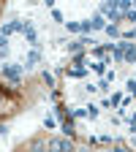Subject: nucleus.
Listing matches in <instances>:
<instances>
[{"label":"nucleus","instance_id":"5","mask_svg":"<svg viewBox=\"0 0 136 152\" xmlns=\"http://www.w3.org/2000/svg\"><path fill=\"white\" fill-rule=\"evenodd\" d=\"M109 103H112V106H117V103H123V98H120V95H112V98H109Z\"/></svg>","mask_w":136,"mask_h":152},{"label":"nucleus","instance_id":"2","mask_svg":"<svg viewBox=\"0 0 136 152\" xmlns=\"http://www.w3.org/2000/svg\"><path fill=\"white\" fill-rule=\"evenodd\" d=\"M125 44V41H123ZM125 60L128 63H136V49H133V44H125Z\"/></svg>","mask_w":136,"mask_h":152},{"label":"nucleus","instance_id":"7","mask_svg":"<svg viewBox=\"0 0 136 152\" xmlns=\"http://www.w3.org/2000/svg\"><path fill=\"white\" fill-rule=\"evenodd\" d=\"M65 25H68V30H71V33H79V25H76V22H65Z\"/></svg>","mask_w":136,"mask_h":152},{"label":"nucleus","instance_id":"6","mask_svg":"<svg viewBox=\"0 0 136 152\" xmlns=\"http://www.w3.org/2000/svg\"><path fill=\"white\" fill-rule=\"evenodd\" d=\"M87 117H90V120H95V117H98V109H93V106H90V109H87Z\"/></svg>","mask_w":136,"mask_h":152},{"label":"nucleus","instance_id":"1","mask_svg":"<svg viewBox=\"0 0 136 152\" xmlns=\"http://www.w3.org/2000/svg\"><path fill=\"white\" fill-rule=\"evenodd\" d=\"M3 76L11 82H19V68L16 65H3Z\"/></svg>","mask_w":136,"mask_h":152},{"label":"nucleus","instance_id":"4","mask_svg":"<svg viewBox=\"0 0 136 152\" xmlns=\"http://www.w3.org/2000/svg\"><path fill=\"white\" fill-rule=\"evenodd\" d=\"M104 30H106L109 35H120V30H117V27H114V25H109V27H104Z\"/></svg>","mask_w":136,"mask_h":152},{"label":"nucleus","instance_id":"3","mask_svg":"<svg viewBox=\"0 0 136 152\" xmlns=\"http://www.w3.org/2000/svg\"><path fill=\"white\" fill-rule=\"evenodd\" d=\"M90 27H93V30H104V27H106V22H104V16H93V22H90Z\"/></svg>","mask_w":136,"mask_h":152},{"label":"nucleus","instance_id":"8","mask_svg":"<svg viewBox=\"0 0 136 152\" xmlns=\"http://www.w3.org/2000/svg\"><path fill=\"white\" fill-rule=\"evenodd\" d=\"M128 90L133 92V98H136V79H131V82H128Z\"/></svg>","mask_w":136,"mask_h":152},{"label":"nucleus","instance_id":"9","mask_svg":"<svg viewBox=\"0 0 136 152\" xmlns=\"http://www.w3.org/2000/svg\"><path fill=\"white\" fill-rule=\"evenodd\" d=\"M131 3H133V6H136V0H131Z\"/></svg>","mask_w":136,"mask_h":152}]
</instances>
